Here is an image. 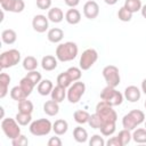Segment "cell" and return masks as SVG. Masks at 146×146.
<instances>
[{"instance_id":"51","label":"cell","mask_w":146,"mask_h":146,"mask_svg":"<svg viewBox=\"0 0 146 146\" xmlns=\"http://www.w3.org/2000/svg\"><path fill=\"white\" fill-rule=\"evenodd\" d=\"M140 13H141V16H143L144 18H146V5H144V6L141 7Z\"/></svg>"},{"instance_id":"11","label":"cell","mask_w":146,"mask_h":146,"mask_svg":"<svg viewBox=\"0 0 146 146\" xmlns=\"http://www.w3.org/2000/svg\"><path fill=\"white\" fill-rule=\"evenodd\" d=\"M83 15L88 19H95L99 15V6L96 1L89 0L83 6Z\"/></svg>"},{"instance_id":"1","label":"cell","mask_w":146,"mask_h":146,"mask_svg":"<svg viewBox=\"0 0 146 146\" xmlns=\"http://www.w3.org/2000/svg\"><path fill=\"white\" fill-rule=\"evenodd\" d=\"M79 52V48L75 42L67 41L64 43H59L56 48V57L59 62H71L73 60Z\"/></svg>"},{"instance_id":"24","label":"cell","mask_w":146,"mask_h":146,"mask_svg":"<svg viewBox=\"0 0 146 146\" xmlns=\"http://www.w3.org/2000/svg\"><path fill=\"white\" fill-rule=\"evenodd\" d=\"M73 137H74V139L78 143L83 144V143H86L88 140V132H87V130L84 128H82V127L79 125V127L74 128V130H73Z\"/></svg>"},{"instance_id":"19","label":"cell","mask_w":146,"mask_h":146,"mask_svg":"<svg viewBox=\"0 0 146 146\" xmlns=\"http://www.w3.org/2000/svg\"><path fill=\"white\" fill-rule=\"evenodd\" d=\"M10 75L7 73H1L0 74V98H5L6 95L8 94V87L10 83Z\"/></svg>"},{"instance_id":"32","label":"cell","mask_w":146,"mask_h":146,"mask_svg":"<svg viewBox=\"0 0 146 146\" xmlns=\"http://www.w3.org/2000/svg\"><path fill=\"white\" fill-rule=\"evenodd\" d=\"M16 121L18 122L19 125H27L32 122V115L29 114V113H22V112H18L15 116Z\"/></svg>"},{"instance_id":"46","label":"cell","mask_w":146,"mask_h":146,"mask_svg":"<svg viewBox=\"0 0 146 146\" xmlns=\"http://www.w3.org/2000/svg\"><path fill=\"white\" fill-rule=\"evenodd\" d=\"M62 140L59 137H51L48 140V146H62Z\"/></svg>"},{"instance_id":"5","label":"cell","mask_w":146,"mask_h":146,"mask_svg":"<svg viewBox=\"0 0 146 146\" xmlns=\"http://www.w3.org/2000/svg\"><path fill=\"white\" fill-rule=\"evenodd\" d=\"M1 129H2L3 133L6 135V137L10 140L17 138L21 135V128H19V124L16 121V119H11V117L2 119Z\"/></svg>"},{"instance_id":"48","label":"cell","mask_w":146,"mask_h":146,"mask_svg":"<svg viewBox=\"0 0 146 146\" xmlns=\"http://www.w3.org/2000/svg\"><path fill=\"white\" fill-rule=\"evenodd\" d=\"M66 6H68L70 8H75L79 3H80V0H64Z\"/></svg>"},{"instance_id":"3","label":"cell","mask_w":146,"mask_h":146,"mask_svg":"<svg viewBox=\"0 0 146 146\" xmlns=\"http://www.w3.org/2000/svg\"><path fill=\"white\" fill-rule=\"evenodd\" d=\"M96 113L102 117L103 122H116L117 114L115 110H113V106H111L105 100H100L96 105Z\"/></svg>"},{"instance_id":"4","label":"cell","mask_w":146,"mask_h":146,"mask_svg":"<svg viewBox=\"0 0 146 146\" xmlns=\"http://www.w3.org/2000/svg\"><path fill=\"white\" fill-rule=\"evenodd\" d=\"M29 129L33 136H46L52 130V123L48 119H38L30 123Z\"/></svg>"},{"instance_id":"17","label":"cell","mask_w":146,"mask_h":146,"mask_svg":"<svg viewBox=\"0 0 146 146\" xmlns=\"http://www.w3.org/2000/svg\"><path fill=\"white\" fill-rule=\"evenodd\" d=\"M68 129V123L64 119H58L52 123V131L57 136H63L67 132Z\"/></svg>"},{"instance_id":"14","label":"cell","mask_w":146,"mask_h":146,"mask_svg":"<svg viewBox=\"0 0 146 146\" xmlns=\"http://www.w3.org/2000/svg\"><path fill=\"white\" fill-rule=\"evenodd\" d=\"M65 19H66V22H67L68 24H71V25H76V24H79L80 21H81V13H80L78 9H75V8H71V9H68V10L66 11V14H65Z\"/></svg>"},{"instance_id":"44","label":"cell","mask_w":146,"mask_h":146,"mask_svg":"<svg viewBox=\"0 0 146 146\" xmlns=\"http://www.w3.org/2000/svg\"><path fill=\"white\" fill-rule=\"evenodd\" d=\"M36 7L41 10L50 9L51 7V0H36Z\"/></svg>"},{"instance_id":"36","label":"cell","mask_w":146,"mask_h":146,"mask_svg":"<svg viewBox=\"0 0 146 146\" xmlns=\"http://www.w3.org/2000/svg\"><path fill=\"white\" fill-rule=\"evenodd\" d=\"M103 123H104V122H103L102 117H100L96 112L90 115L89 121H88V124H89L92 129H99V128L103 125Z\"/></svg>"},{"instance_id":"34","label":"cell","mask_w":146,"mask_h":146,"mask_svg":"<svg viewBox=\"0 0 146 146\" xmlns=\"http://www.w3.org/2000/svg\"><path fill=\"white\" fill-rule=\"evenodd\" d=\"M117 138H119V140L121 141V145L124 146V145H128V144L130 143V140L132 139V133L130 132V130L123 129V130H121V131L119 132Z\"/></svg>"},{"instance_id":"22","label":"cell","mask_w":146,"mask_h":146,"mask_svg":"<svg viewBox=\"0 0 146 146\" xmlns=\"http://www.w3.org/2000/svg\"><path fill=\"white\" fill-rule=\"evenodd\" d=\"M1 40L3 43L6 44H13L16 42L17 40V34L14 30L11 29H7V30H3L2 33H1Z\"/></svg>"},{"instance_id":"31","label":"cell","mask_w":146,"mask_h":146,"mask_svg":"<svg viewBox=\"0 0 146 146\" xmlns=\"http://www.w3.org/2000/svg\"><path fill=\"white\" fill-rule=\"evenodd\" d=\"M71 83H72V80H71V78L66 71L58 74V76H57V84L58 86L64 87V88H68L71 86Z\"/></svg>"},{"instance_id":"23","label":"cell","mask_w":146,"mask_h":146,"mask_svg":"<svg viewBox=\"0 0 146 146\" xmlns=\"http://www.w3.org/2000/svg\"><path fill=\"white\" fill-rule=\"evenodd\" d=\"M10 97H11L14 100L21 102V100L27 98L29 95L23 90V88H22L21 86H15V87L11 88V90H10Z\"/></svg>"},{"instance_id":"30","label":"cell","mask_w":146,"mask_h":146,"mask_svg":"<svg viewBox=\"0 0 146 146\" xmlns=\"http://www.w3.org/2000/svg\"><path fill=\"white\" fill-rule=\"evenodd\" d=\"M115 123L116 122H105V123H103V125L99 128L102 135L103 136H107V137L112 136L115 132V128H116Z\"/></svg>"},{"instance_id":"15","label":"cell","mask_w":146,"mask_h":146,"mask_svg":"<svg viewBox=\"0 0 146 146\" xmlns=\"http://www.w3.org/2000/svg\"><path fill=\"white\" fill-rule=\"evenodd\" d=\"M47 38L52 43H59L64 38V31L62 29H59V27L50 29L48 31V33H47Z\"/></svg>"},{"instance_id":"50","label":"cell","mask_w":146,"mask_h":146,"mask_svg":"<svg viewBox=\"0 0 146 146\" xmlns=\"http://www.w3.org/2000/svg\"><path fill=\"white\" fill-rule=\"evenodd\" d=\"M105 1V3L106 5H110V6H113V5H115L119 0H104Z\"/></svg>"},{"instance_id":"49","label":"cell","mask_w":146,"mask_h":146,"mask_svg":"<svg viewBox=\"0 0 146 146\" xmlns=\"http://www.w3.org/2000/svg\"><path fill=\"white\" fill-rule=\"evenodd\" d=\"M141 91L146 95V79H144L141 82Z\"/></svg>"},{"instance_id":"25","label":"cell","mask_w":146,"mask_h":146,"mask_svg":"<svg viewBox=\"0 0 146 146\" xmlns=\"http://www.w3.org/2000/svg\"><path fill=\"white\" fill-rule=\"evenodd\" d=\"M38 65H39V63H38L36 58L33 57V56H26V57L23 59V68H24L25 71H27V72L36 70Z\"/></svg>"},{"instance_id":"16","label":"cell","mask_w":146,"mask_h":146,"mask_svg":"<svg viewBox=\"0 0 146 146\" xmlns=\"http://www.w3.org/2000/svg\"><path fill=\"white\" fill-rule=\"evenodd\" d=\"M43 112L49 116H55L59 112V103L55 102L54 99L47 100L43 104Z\"/></svg>"},{"instance_id":"9","label":"cell","mask_w":146,"mask_h":146,"mask_svg":"<svg viewBox=\"0 0 146 146\" xmlns=\"http://www.w3.org/2000/svg\"><path fill=\"white\" fill-rule=\"evenodd\" d=\"M98 59V52L94 49V48H88L86 49L81 57H80V62H79V65H80V68L82 71H87L89 70Z\"/></svg>"},{"instance_id":"20","label":"cell","mask_w":146,"mask_h":146,"mask_svg":"<svg viewBox=\"0 0 146 146\" xmlns=\"http://www.w3.org/2000/svg\"><path fill=\"white\" fill-rule=\"evenodd\" d=\"M48 19L52 23H60L64 18V14H63V10L58 7H54V8H50L48 10Z\"/></svg>"},{"instance_id":"6","label":"cell","mask_w":146,"mask_h":146,"mask_svg":"<svg viewBox=\"0 0 146 146\" xmlns=\"http://www.w3.org/2000/svg\"><path fill=\"white\" fill-rule=\"evenodd\" d=\"M21 62V52L17 49H9L1 54L0 56V67L2 70L13 67Z\"/></svg>"},{"instance_id":"27","label":"cell","mask_w":146,"mask_h":146,"mask_svg":"<svg viewBox=\"0 0 146 146\" xmlns=\"http://www.w3.org/2000/svg\"><path fill=\"white\" fill-rule=\"evenodd\" d=\"M132 139L137 144H146V129L138 128L132 132Z\"/></svg>"},{"instance_id":"13","label":"cell","mask_w":146,"mask_h":146,"mask_svg":"<svg viewBox=\"0 0 146 146\" xmlns=\"http://www.w3.org/2000/svg\"><path fill=\"white\" fill-rule=\"evenodd\" d=\"M57 57L51 56V55H46L44 57H42L41 60V67L44 71H54L57 67Z\"/></svg>"},{"instance_id":"28","label":"cell","mask_w":146,"mask_h":146,"mask_svg":"<svg viewBox=\"0 0 146 146\" xmlns=\"http://www.w3.org/2000/svg\"><path fill=\"white\" fill-rule=\"evenodd\" d=\"M34 107H33V103L31 100H27V98L18 102V112H22V113H29V114H32Z\"/></svg>"},{"instance_id":"26","label":"cell","mask_w":146,"mask_h":146,"mask_svg":"<svg viewBox=\"0 0 146 146\" xmlns=\"http://www.w3.org/2000/svg\"><path fill=\"white\" fill-rule=\"evenodd\" d=\"M73 117H74V121L78 122L79 124H84V123H88L89 117H90V114L87 111L78 110V111H75L73 113Z\"/></svg>"},{"instance_id":"37","label":"cell","mask_w":146,"mask_h":146,"mask_svg":"<svg viewBox=\"0 0 146 146\" xmlns=\"http://www.w3.org/2000/svg\"><path fill=\"white\" fill-rule=\"evenodd\" d=\"M72 80V82H75V81H79L81 79V75H82V72H81V68L80 67H75V66H72L70 67L67 71H66Z\"/></svg>"},{"instance_id":"35","label":"cell","mask_w":146,"mask_h":146,"mask_svg":"<svg viewBox=\"0 0 146 146\" xmlns=\"http://www.w3.org/2000/svg\"><path fill=\"white\" fill-rule=\"evenodd\" d=\"M19 86L23 88V90L30 96L31 95V92L33 91V88L35 87V84L29 79V78H26V76H24L21 81H19Z\"/></svg>"},{"instance_id":"39","label":"cell","mask_w":146,"mask_h":146,"mask_svg":"<svg viewBox=\"0 0 146 146\" xmlns=\"http://www.w3.org/2000/svg\"><path fill=\"white\" fill-rule=\"evenodd\" d=\"M117 17H119V19L122 21V22H130L131 18H132V13L129 11V10H128L127 8H124V7H121V8L119 9V11H117Z\"/></svg>"},{"instance_id":"41","label":"cell","mask_w":146,"mask_h":146,"mask_svg":"<svg viewBox=\"0 0 146 146\" xmlns=\"http://www.w3.org/2000/svg\"><path fill=\"white\" fill-rule=\"evenodd\" d=\"M89 145L90 146H104L106 145V141L104 140L103 137H100V135H94L89 140Z\"/></svg>"},{"instance_id":"40","label":"cell","mask_w":146,"mask_h":146,"mask_svg":"<svg viewBox=\"0 0 146 146\" xmlns=\"http://www.w3.org/2000/svg\"><path fill=\"white\" fill-rule=\"evenodd\" d=\"M26 78H29L35 86L36 84H39L40 83V81L42 80V76H41V73L40 72H38L36 70H34V71H30V72H27L26 73V75H25Z\"/></svg>"},{"instance_id":"54","label":"cell","mask_w":146,"mask_h":146,"mask_svg":"<svg viewBox=\"0 0 146 146\" xmlns=\"http://www.w3.org/2000/svg\"><path fill=\"white\" fill-rule=\"evenodd\" d=\"M145 129H146V121H145Z\"/></svg>"},{"instance_id":"53","label":"cell","mask_w":146,"mask_h":146,"mask_svg":"<svg viewBox=\"0 0 146 146\" xmlns=\"http://www.w3.org/2000/svg\"><path fill=\"white\" fill-rule=\"evenodd\" d=\"M144 106H145V108H146V100H145V103H144Z\"/></svg>"},{"instance_id":"10","label":"cell","mask_w":146,"mask_h":146,"mask_svg":"<svg viewBox=\"0 0 146 146\" xmlns=\"http://www.w3.org/2000/svg\"><path fill=\"white\" fill-rule=\"evenodd\" d=\"M32 27L34 31H36L38 33H43L48 30L49 27V19L48 17H46L44 15H35L32 19Z\"/></svg>"},{"instance_id":"21","label":"cell","mask_w":146,"mask_h":146,"mask_svg":"<svg viewBox=\"0 0 146 146\" xmlns=\"http://www.w3.org/2000/svg\"><path fill=\"white\" fill-rule=\"evenodd\" d=\"M50 95H51V99H54L57 103H62L65 99V97L67 95V91H66V88L60 87V86L57 84L56 87H54Z\"/></svg>"},{"instance_id":"2","label":"cell","mask_w":146,"mask_h":146,"mask_svg":"<svg viewBox=\"0 0 146 146\" xmlns=\"http://www.w3.org/2000/svg\"><path fill=\"white\" fill-rule=\"evenodd\" d=\"M123 97L124 96L120 91H117L114 87H111V86H106L100 92V99L105 100L113 107L121 105L123 102Z\"/></svg>"},{"instance_id":"7","label":"cell","mask_w":146,"mask_h":146,"mask_svg":"<svg viewBox=\"0 0 146 146\" xmlns=\"http://www.w3.org/2000/svg\"><path fill=\"white\" fill-rule=\"evenodd\" d=\"M84 91H86V84L83 82H81V81L73 82V84H71L67 90V95H66L67 100L72 104L79 103L81 97L84 95Z\"/></svg>"},{"instance_id":"52","label":"cell","mask_w":146,"mask_h":146,"mask_svg":"<svg viewBox=\"0 0 146 146\" xmlns=\"http://www.w3.org/2000/svg\"><path fill=\"white\" fill-rule=\"evenodd\" d=\"M0 110H1V119H5L3 117V115H5V108L3 107H0Z\"/></svg>"},{"instance_id":"8","label":"cell","mask_w":146,"mask_h":146,"mask_svg":"<svg viewBox=\"0 0 146 146\" xmlns=\"http://www.w3.org/2000/svg\"><path fill=\"white\" fill-rule=\"evenodd\" d=\"M103 76L105 79V82L107 83V86L111 87H117L121 78H120V73H119V68L114 65H107L103 68Z\"/></svg>"},{"instance_id":"38","label":"cell","mask_w":146,"mask_h":146,"mask_svg":"<svg viewBox=\"0 0 146 146\" xmlns=\"http://www.w3.org/2000/svg\"><path fill=\"white\" fill-rule=\"evenodd\" d=\"M129 114L132 116V119L135 120V122H136L137 125L141 124V123L145 121V114H144V112L140 111V110H132V111L129 112Z\"/></svg>"},{"instance_id":"42","label":"cell","mask_w":146,"mask_h":146,"mask_svg":"<svg viewBox=\"0 0 146 146\" xmlns=\"http://www.w3.org/2000/svg\"><path fill=\"white\" fill-rule=\"evenodd\" d=\"M11 144H13V146H25L29 144V139L24 135H19L17 138L11 140Z\"/></svg>"},{"instance_id":"43","label":"cell","mask_w":146,"mask_h":146,"mask_svg":"<svg viewBox=\"0 0 146 146\" xmlns=\"http://www.w3.org/2000/svg\"><path fill=\"white\" fill-rule=\"evenodd\" d=\"M25 8V2L24 0H15L14 5H13V9L11 13H22Z\"/></svg>"},{"instance_id":"29","label":"cell","mask_w":146,"mask_h":146,"mask_svg":"<svg viewBox=\"0 0 146 146\" xmlns=\"http://www.w3.org/2000/svg\"><path fill=\"white\" fill-rule=\"evenodd\" d=\"M123 7L127 8L129 11H131L133 14V13L139 11L141 9L143 5H141V1L140 0H125Z\"/></svg>"},{"instance_id":"18","label":"cell","mask_w":146,"mask_h":146,"mask_svg":"<svg viewBox=\"0 0 146 146\" xmlns=\"http://www.w3.org/2000/svg\"><path fill=\"white\" fill-rule=\"evenodd\" d=\"M38 92L41 95V96H48L51 94L52 89H54V84L50 80L48 79H44V80H41L40 83L38 84Z\"/></svg>"},{"instance_id":"33","label":"cell","mask_w":146,"mask_h":146,"mask_svg":"<svg viewBox=\"0 0 146 146\" xmlns=\"http://www.w3.org/2000/svg\"><path fill=\"white\" fill-rule=\"evenodd\" d=\"M122 125H123V128L124 129H128V130H135L136 128H137V124H136V122H135V120L132 119V116L128 113V114H125L123 117H122Z\"/></svg>"},{"instance_id":"47","label":"cell","mask_w":146,"mask_h":146,"mask_svg":"<svg viewBox=\"0 0 146 146\" xmlns=\"http://www.w3.org/2000/svg\"><path fill=\"white\" fill-rule=\"evenodd\" d=\"M106 145L107 146H122L121 145V141L119 140L117 136L116 137H111L107 141H106Z\"/></svg>"},{"instance_id":"12","label":"cell","mask_w":146,"mask_h":146,"mask_svg":"<svg viewBox=\"0 0 146 146\" xmlns=\"http://www.w3.org/2000/svg\"><path fill=\"white\" fill-rule=\"evenodd\" d=\"M124 98L130 103H136L141 97V91L136 86H128L124 89Z\"/></svg>"},{"instance_id":"45","label":"cell","mask_w":146,"mask_h":146,"mask_svg":"<svg viewBox=\"0 0 146 146\" xmlns=\"http://www.w3.org/2000/svg\"><path fill=\"white\" fill-rule=\"evenodd\" d=\"M14 1H15V0H0V5H1L2 10L11 11V9H13V5H14Z\"/></svg>"}]
</instances>
